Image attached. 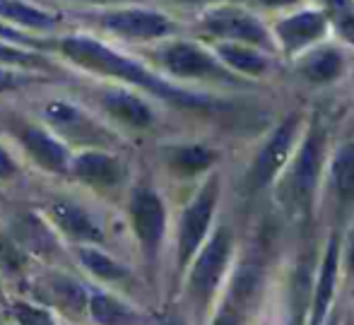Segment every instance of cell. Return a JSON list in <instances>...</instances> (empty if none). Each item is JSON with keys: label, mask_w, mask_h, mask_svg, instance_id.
<instances>
[{"label": "cell", "mask_w": 354, "mask_h": 325, "mask_svg": "<svg viewBox=\"0 0 354 325\" xmlns=\"http://www.w3.org/2000/svg\"><path fill=\"white\" fill-rule=\"evenodd\" d=\"M243 316H246L243 311H239V308L224 304V306L219 308V313H217V318H214L212 325H243Z\"/></svg>", "instance_id": "1f68e13d"}, {"label": "cell", "mask_w": 354, "mask_h": 325, "mask_svg": "<svg viewBox=\"0 0 354 325\" xmlns=\"http://www.w3.org/2000/svg\"><path fill=\"white\" fill-rule=\"evenodd\" d=\"M162 325H181V323H178V321H164Z\"/></svg>", "instance_id": "74e56055"}, {"label": "cell", "mask_w": 354, "mask_h": 325, "mask_svg": "<svg viewBox=\"0 0 354 325\" xmlns=\"http://www.w3.org/2000/svg\"><path fill=\"white\" fill-rule=\"evenodd\" d=\"M0 268L8 275H17L24 268V251L10 236H0Z\"/></svg>", "instance_id": "83f0119b"}, {"label": "cell", "mask_w": 354, "mask_h": 325, "mask_svg": "<svg viewBox=\"0 0 354 325\" xmlns=\"http://www.w3.org/2000/svg\"><path fill=\"white\" fill-rule=\"evenodd\" d=\"M0 19L19 29H48L56 27V17L41 8H34L27 0H0Z\"/></svg>", "instance_id": "ffe728a7"}, {"label": "cell", "mask_w": 354, "mask_h": 325, "mask_svg": "<svg viewBox=\"0 0 354 325\" xmlns=\"http://www.w3.org/2000/svg\"><path fill=\"white\" fill-rule=\"evenodd\" d=\"M102 109L109 118L133 130H145L154 123V113L147 102L128 89H106L102 94Z\"/></svg>", "instance_id": "5bb4252c"}, {"label": "cell", "mask_w": 354, "mask_h": 325, "mask_svg": "<svg viewBox=\"0 0 354 325\" xmlns=\"http://www.w3.org/2000/svg\"><path fill=\"white\" fill-rule=\"evenodd\" d=\"M61 53L77 68L89 70L94 75H104V77H116L128 84H136L140 89L157 94L159 99L181 104V106H207V99L198 97V94L183 92V89L174 87V84L159 80L154 73L142 68L138 61L123 56V53L109 48L106 44L97 41L92 37H66L61 41Z\"/></svg>", "instance_id": "6da1fadb"}, {"label": "cell", "mask_w": 354, "mask_h": 325, "mask_svg": "<svg viewBox=\"0 0 354 325\" xmlns=\"http://www.w3.org/2000/svg\"><path fill=\"white\" fill-rule=\"evenodd\" d=\"M17 171H19V167L12 159V154L0 145V181H10L12 176H17Z\"/></svg>", "instance_id": "d6a6232c"}, {"label": "cell", "mask_w": 354, "mask_h": 325, "mask_svg": "<svg viewBox=\"0 0 354 325\" xmlns=\"http://www.w3.org/2000/svg\"><path fill=\"white\" fill-rule=\"evenodd\" d=\"M326 29V19L318 12H301L294 17L284 19L277 27V34L287 46V51H297V48L311 44L313 39H318Z\"/></svg>", "instance_id": "ac0fdd59"}, {"label": "cell", "mask_w": 354, "mask_h": 325, "mask_svg": "<svg viewBox=\"0 0 354 325\" xmlns=\"http://www.w3.org/2000/svg\"><path fill=\"white\" fill-rule=\"evenodd\" d=\"M241 3L248 5H263V8H277V5H289L294 0H241Z\"/></svg>", "instance_id": "836d02e7"}, {"label": "cell", "mask_w": 354, "mask_h": 325, "mask_svg": "<svg viewBox=\"0 0 354 325\" xmlns=\"http://www.w3.org/2000/svg\"><path fill=\"white\" fill-rule=\"evenodd\" d=\"M46 217L51 227L66 239H71L77 246H97L104 241L102 224L94 219L89 210L71 200H51L46 205Z\"/></svg>", "instance_id": "8992f818"}, {"label": "cell", "mask_w": 354, "mask_h": 325, "mask_svg": "<svg viewBox=\"0 0 354 325\" xmlns=\"http://www.w3.org/2000/svg\"><path fill=\"white\" fill-rule=\"evenodd\" d=\"M219 183L217 178H210L201 193L193 198V203L186 207L181 217V227H178V268H186L196 251L201 248L203 239H205L207 229L212 222L214 205H217Z\"/></svg>", "instance_id": "3957f363"}, {"label": "cell", "mask_w": 354, "mask_h": 325, "mask_svg": "<svg viewBox=\"0 0 354 325\" xmlns=\"http://www.w3.org/2000/svg\"><path fill=\"white\" fill-rule=\"evenodd\" d=\"M12 241L17 243L22 251L37 253V256H51L58 248L56 234L53 227H48L44 219L37 214L24 212L12 222Z\"/></svg>", "instance_id": "e0dca14e"}, {"label": "cell", "mask_w": 354, "mask_h": 325, "mask_svg": "<svg viewBox=\"0 0 354 325\" xmlns=\"http://www.w3.org/2000/svg\"><path fill=\"white\" fill-rule=\"evenodd\" d=\"M32 82L27 73L22 70H12V68H0V94L15 92V89H22Z\"/></svg>", "instance_id": "f546056e"}, {"label": "cell", "mask_w": 354, "mask_h": 325, "mask_svg": "<svg viewBox=\"0 0 354 325\" xmlns=\"http://www.w3.org/2000/svg\"><path fill=\"white\" fill-rule=\"evenodd\" d=\"M10 316H12L15 325H58L46 306H39L32 301H12Z\"/></svg>", "instance_id": "4316f807"}, {"label": "cell", "mask_w": 354, "mask_h": 325, "mask_svg": "<svg viewBox=\"0 0 354 325\" xmlns=\"http://www.w3.org/2000/svg\"><path fill=\"white\" fill-rule=\"evenodd\" d=\"M46 58L39 56L34 51H27L22 46H12V44H5L0 41V68H24V70H32V68H46Z\"/></svg>", "instance_id": "484cf974"}, {"label": "cell", "mask_w": 354, "mask_h": 325, "mask_svg": "<svg viewBox=\"0 0 354 325\" xmlns=\"http://www.w3.org/2000/svg\"><path fill=\"white\" fill-rule=\"evenodd\" d=\"M87 316L97 325H142V316L121 297L104 289H89Z\"/></svg>", "instance_id": "2e32d148"}, {"label": "cell", "mask_w": 354, "mask_h": 325, "mask_svg": "<svg viewBox=\"0 0 354 325\" xmlns=\"http://www.w3.org/2000/svg\"><path fill=\"white\" fill-rule=\"evenodd\" d=\"M44 121L53 130L56 138H66L68 142L87 145L92 149H102L109 145V130H104L89 113L63 99H53L44 106Z\"/></svg>", "instance_id": "7a4b0ae2"}, {"label": "cell", "mask_w": 354, "mask_h": 325, "mask_svg": "<svg viewBox=\"0 0 354 325\" xmlns=\"http://www.w3.org/2000/svg\"><path fill=\"white\" fill-rule=\"evenodd\" d=\"M297 133V118L289 116L280 128L272 133V138L268 140V145L261 149V154L256 157V164L251 169V181L256 188H263L277 176V171L282 169V164L287 162L289 149H292V140Z\"/></svg>", "instance_id": "4fadbf2b"}, {"label": "cell", "mask_w": 354, "mask_h": 325, "mask_svg": "<svg viewBox=\"0 0 354 325\" xmlns=\"http://www.w3.org/2000/svg\"><path fill=\"white\" fill-rule=\"evenodd\" d=\"M229 253H232V234L227 229H219L201 251L191 270V277H188V292H191L196 304L203 306V304L210 301L224 275V268L229 263Z\"/></svg>", "instance_id": "277c9868"}, {"label": "cell", "mask_w": 354, "mask_h": 325, "mask_svg": "<svg viewBox=\"0 0 354 325\" xmlns=\"http://www.w3.org/2000/svg\"><path fill=\"white\" fill-rule=\"evenodd\" d=\"M41 306H51L66 316H84L87 313L89 289L80 279L71 277L66 272H51L39 279L34 289Z\"/></svg>", "instance_id": "30bf717a"}, {"label": "cell", "mask_w": 354, "mask_h": 325, "mask_svg": "<svg viewBox=\"0 0 354 325\" xmlns=\"http://www.w3.org/2000/svg\"><path fill=\"white\" fill-rule=\"evenodd\" d=\"M181 3H207V0H181Z\"/></svg>", "instance_id": "8d00e7d4"}, {"label": "cell", "mask_w": 354, "mask_h": 325, "mask_svg": "<svg viewBox=\"0 0 354 325\" xmlns=\"http://www.w3.org/2000/svg\"><path fill=\"white\" fill-rule=\"evenodd\" d=\"M71 174L80 183L94 188V191H111L123 183L126 169L118 157L104 152V149H84L71 162Z\"/></svg>", "instance_id": "8fae6325"}, {"label": "cell", "mask_w": 354, "mask_h": 325, "mask_svg": "<svg viewBox=\"0 0 354 325\" xmlns=\"http://www.w3.org/2000/svg\"><path fill=\"white\" fill-rule=\"evenodd\" d=\"M77 260L82 263V268L92 275L99 282H123L131 277V270L121 263V260L111 258L106 251L97 246H77Z\"/></svg>", "instance_id": "d6986e66"}, {"label": "cell", "mask_w": 354, "mask_h": 325, "mask_svg": "<svg viewBox=\"0 0 354 325\" xmlns=\"http://www.w3.org/2000/svg\"><path fill=\"white\" fill-rule=\"evenodd\" d=\"M321 157H323V133L318 128H313L308 133L306 142H304L301 152H299V159L292 171V181H289L292 203L301 214H308V210H311L313 193H316V183H318V169H321Z\"/></svg>", "instance_id": "52a82bcc"}, {"label": "cell", "mask_w": 354, "mask_h": 325, "mask_svg": "<svg viewBox=\"0 0 354 325\" xmlns=\"http://www.w3.org/2000/svg\"><path fill=\"white\" fill-rule=\"evenodd\" d=\"M0 41L5 44H34V39H29L22 29H15L12 24L8 22H0Z\"/></svg>", "instance_id": "4dcf8cb0"}, {"label": "cell", "mask_w": 354, "mask_h": 325, "mask_svg": "<svg viewBox=\"0 0 354 325\" xmlns=\"http://www.w3.org/2000/svg\"><path fill=\"white\" fill-rule=\"evenodd\" d=\"M102 24L109 32L126 39H159L174 32L171 19L164 17L162 12L142 8L109 10L102 15Z\"/></svg>", "instance_id": "9c48e42d"}, {"label": "cell", "mask_w": 354, "mask_h": 325, "mask_svg": "<svg viewBox=\"0 0 354 325\" xmlns=\"http://www.w3.org/2000/svg\"><path fill=\"white\" fill-rule=\"evenodd\" d=\"M87 3H121V0H87Z\"/></svg>", "instance_id": "d590c367"}, {"label": "cell", "mask_w": 354, "mask_h": 325, "mask_svg": "<svg viewBox=\"0 0 354 325\" xmlns=\"http://www.w3.org/2000/svg\"><path fill=\"white\" fill-rule=\"evenodd\" d=\"M333 178H335V191L342 200L354 198V142H347L337 152L333 164Z\"/></svg>", "instance_id": "d4e9b609"}, {"label": "cell", "mask_w": 354, "mask_h": 325, "mask_svg": "<svg viewBox=\"0 0 354 325\" xmlns=\"http://www.w3.org/2000/svg\"><path fill=\"white\" fill-rule=\"evenodd\" d=\"M347 265H350V270L354 272V234L350 239V248H347Z\"/></svg>", "instance_id": "e575fe53"}, {"label": "cell", "mask_w": 354, "mask_h": 325, "mask_svg": "<svg viewBox=\"0 0 354 325\" xmlns=\"http://www.w3.org/2000/svg\"><path fill=\"white\" fill-rule=\"evenodd\" d=\"M131 222L142 253L152 260L162 246L164 229H167V210H164L162 198L149 188L136 191L131 200Z\"/></svg>", "instance_id": "5b68a950"}, {"label": "cell", "mask_w": 354, "mask_h": 325, "mask_svg": "<svg viewBox=\"0 0 354 325\" xmlns=\"http://www.w3.org/2000/svg\"><path fill=\"white\" fill-rule=\"evenodd\" d=\"M217 53L227 65H232L234 70H241L246 75H261L268 68L266 58L261 53L251 51V48L236 46V44H224V46L217 48Z\"/></svg>", "instance_id": "cb8c5ba5"}, {"label": "cell", "mask_w": 354, "mask_h": 325, "mask_svg": "<svg viewBox=\"0 0 354 325\" xmlns=\"http://www.w3.org/2000/svg\"><path fill=\"white\" fill-rule=\"evenodd\" d=\"M24 149L34 159V164L44 169L48 174H71V149L63 140H58L51 130L41 126H24L22 135Z\"/></svg>", "instance_id": "7c38bea8"}, {"label": "cell", "mask_w": 354, "mask_h": 325, "mask_svg": "<svg viewBox=\"0 0 354 325\" xmlns=\"http://www.w3.org/2000/svg\"><path fill=\"white\" fill-rule=\"evenodd\" d=\"M335 275H337V243L330 241L326 253V260L321 265V275H318L316 292H313V313H311V325H321L326 318L328 304L335 292Z\"/></svg>", "instance_id": "44dd1931"}, {"label": "cell", "mask_w": 354, "mask_h": 325, "mask_svg": "<svg viewBox=\"0 0 354 325\" xmlns=\"http://www.w3.org/2000/svg\"><path fill=\"white\" fill-rule=\"evenodd\" d=\"M212 162L214 154L207 147H201V145H183V147L169 149V167L178 174H186V176L205 171Z\"/></svg>", "instance_id": "7402d4cb"}, {"label": "cell", "mask_w": 354, "mask_h": 325, "mask_svg": "<svg viewBox=\"0 0 354 325\" xmlns=\"http://www.w3.org/2000/svg\"><path fill=\"white\" fill-rule=\"evenodd\" d=\"M301 73L308 82L326 84L342 73V56L335 48H323V51L313 53L311 58H306V63L301 65Z\"/></svg>", "instance_id": "603a6c76"}, {"label": "cell", "mask_w": 354, "mask_h": 325, "mask_svg": "<svg viewBox=\"0 0 354 325\" xmlns=\"http://www.w3.org/2000/svg\"><path fill=\"white\" fill-rule=\"evenodd\" d=\"M205 29L214 37L222 39H236V41H251V44H268V34L251 15L241 10H214L205 17Z\"/></svg>", "instance_id": "9a60e30c"}, {"label": "cell", "mask_w": 354, "mask_h": 325, "mask_svg": "<svg viewBox=\"0 0 354 325\" xmlns=\"http://www.w3.org/2000/svg\"><path fill=\"white\" fill-rule=\"evenodd\" d=\"M330 8H333V12H335L337 29L342 32V37L350 44H354V10L345 0H330Z\"/></svg>", "instance_id": "f1b7e54d"}, {"label": "cell", "mask_w": 354, "mask_h": 325, "mask_svg": "<svg viewBox=\"0 0 354 325\" xmlns=\"http://www.w3.org/2000/svg\"><path fill=\"white\" fill-rule=\"evenodd\" d=\"M162 65L176 77H198V80H222L232 82V75L222 68L210 53L198 48L196 44L178 41L162 51Z\"/></svg>", "instance_id": "ba28073f"}]
</instances>
